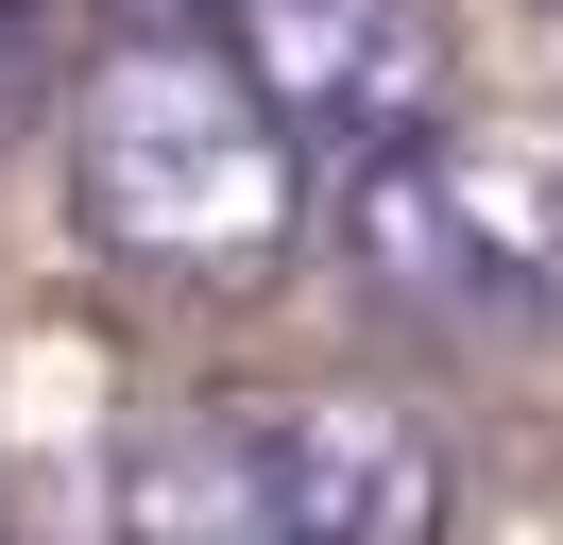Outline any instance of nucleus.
Wrapping results in <instances>:
<instances>
[{
	"label": "nucleus",
	"mask_w": 563,
	"mask_h": 545,
	"mask_svg": "<svg viewBox=\"0 0 563 545\" xmlns=\"http://www.w3.org/2000/svg\"><path fill=\"white\" fill-rule=\"evenodd\" d=\"M120 18H137V34H188V18H222V0H120Z\"/></svg>",
	"instance_id": "0eeeda50"
},
{
	"label": "nucleus",
	"mask_w": 563,
	"mask_h": 545,
	"mask_svg": "<svg viewBox=\"0 0 563 545\" xmlns=\"http://www.w3.org/2000/svg\"><path fill=\"white\" fill-rule=\"evenodd\" d=\"M240 460L290 545H444V494H461L427 409H393V392H274L240 426Z\"/></svg>",
	"instance_id": "20e7f679"
},
{
	"label": "nucleus",
	"mask_w": 563,
	"mask_h": 545,
	"mask_svg": "<svg viewBox=\"0 0 563 545\" xmlns=\"http://www.w3.org/2000/svg\"><path fill=\"white\" fill-rule=\"evenodd\" d=\"M547 307H563V188H547Z\"/></svg>",
	"instance_id": "6e6552de"
},
{
	"label": "nucleus",
	"mask_w": 563,
	"mask_h": 545,
	"mask_svg": "<svg viewBox=\"0 0 563 545\" xmlns=\"http://www.w3.org/2000/svg\"><path fill=\"white\" fill-rule=\"evenodd\" d=\"M35 120V0H0V136Z\"/></svg>",
	"instance_id": "423d86ee"
},
{
	"label": "nucleus",
	"mask_w": 563,
	"mask_h": 545,
	"mask_svg": "<svg viewBox=\"0 0 563 545\" xmlns=\"http://www.w3.org/2000/svg\"><path fill=\"white\" fill-rule=\"evenodd\" d=\"M222 52H240V86L274 102L290 154H410V136H444V18L427 0H222Z\"/></svg>",
	"instance_id": "7ed1b4c3"
},
{
	"label": "nucleus",
	"mask_w": 563,
	"mask_h": 545,
	"mask_svg": "<svg viewBox=\"0 0 563 545\" xmlns=\"http://www.w3.org/2000/svg\"><path fill=\"white\" fill-rule=\"evenodd\" d=\"M120 545H290V529H274V494H256L240 426H172L120 477Z\"/></svg>",
	"instance_id": "39448f33"
},
{
	"label": "nucleus",
	"mask_w": 563,
	"mask_h": 545,
	"mask_svg": "<svg viewBox=\"0 0 563 545\" xmlns=\"http://www.w3.org/2000/svg\"><path fill=\"white\" fill-rule=\"evenodd\" d=\"M69 222L103 238L120 272L222 290V272L290 256L308 154L274 136V102L240 86L222 34H120V52L69 86Z\"/></svg>",
	"instance_id": "f257e3e1"
},
{
	"label": "nucleus",
	"mask_w": 563,
	"mask_h": 545,
	"mask_svg": "<svg viewBox=\"0 0 563 545\" xmlns=\"http://www.w3.org/2000/svg\"><path fill=\"white\" fill-rule=\"evenodd\" d=\"M342 256L427 324H512V307H547V188L512 154L410 136V154L342 170Z\"/></svg>",
	"instance_id": "f03ea898"
},
{
	"label": "nucleus",
	"mask_w": 563,
	"mask_h": 545,
	"mask_svg": "<svg viewBox=\"0 0 563 545\" xmlns=\"http://www.w3.org/2000/svg\"><path fill=\"white\" fill-rule=\"evenodd\" d=\"M547 18H563V0H547Z\"/></svg>",
	"instance_id": "1a4fd4ad"
}]
</instances>
